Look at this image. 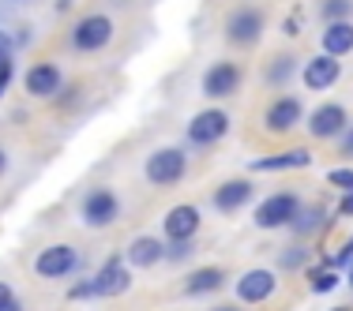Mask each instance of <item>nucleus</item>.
<instances>
[{
	"instance_id": "obj_19",
	"label": "nucleus",
	"mask_w": 353,
	"mask_h": 311,
	"mask_svg": "<svg viewBox=\"0 0 353 311\" xmlns=\"http://www.w3.org/2000/svg\"><path fill=\"white\" fill-rule=\"evenodd\" d=\"M225 285V274L218 270V266H203V270L188 274V281H184V289L192 292V297H203V292H218Z\"/></svg>"
},
{
	"instance_id": "obj_20",
	"label": "nucleus",
	"mask_w": 353,
	"mask_h": 311,
	"mask_svg": "<svg viewBox=\"0 0 353 311\" xmlns=\"http://www.w3.org/2000/svg\"><path fill=\"white\" fill-rule=\"evenodd\" d=\"M128 259L136 266H154V263H162V259H165V248L154 237H136V240H132V248H128Z\"/></svg>"
},
{
	"instance_id": "obj_10",
	"label": "nucleus",
	"mask_w": 353,
	"mask_h": 311,
	"mask_svg": "<svg viewBox=\"0 0 353 311\" xmlns=\"http://www.w3.org/2000/svg\"><path fill=\"white\" fill-rule=\"evenodd\" d=\"M274 274L271 270H248V274H241V281H237V297L245 300V304H263L267 297L274 292Z\"/></svg>"
},
{
	"instance_id": "obj_29",
	"label": "nucleus",
	"mask_w": 353,
	"mask_h": 311,
	"mask_svg": "<svg viewBox=\"0 0 353 311\" xmlns=\"http://www.w3.org/2000/svg\"><path fill=\"white\" fill-rule=\"evenodd\" d=\"M184 255H188V240H173V248H170V259H173V263H181Z\"/></svg>"
},
{
	"instance_id": "obj_6",
	"label": "nucleus",
	"mask_w": 353,
	"mask_h": 311,
	"mask_svg": "<svg viewBox=\"0 0 353 311\" xmlns=\"http://www.w3.org/2000/svg\"><path fill=\"white\" fill-rule=\"evenodd\" d=\"M259 34H263V15L256 8H245V12H233L230 23H225V38L233 45H256Z\"/></svg>"
},
{
	"instance_id": "obj_27",
	"label": "nucleus",
	"mask_w": 353,
	"mask_h": 311,
	"mask_svg": "<svg viewBox=\"0 0 353 311\" xmlns=\"http://www.w3.org/2000/svg\"><path fill=\"white\" fill-rule=\"evenodd\" d=\"M305 251H301V248H290V251H282V266H285V270H297V266H305Z\"/></svg>"
},
{
	"instance_id": "obj_35",
	"label": "nucleus",
	"mask_w": 353,
	"mask_h": 311,
	"mask_svg": "<svg viewBox=\"0 0 353 311\" xmlns=\"http://www.w3.org/2000/svg\"><path fill=\"white\" fill-rule=\"evenodd\" d=\"M4 165H8V158H4V150H0V173H4Z\"/></svg>"
},
{
	"instance_id": "obj_7",
	"label": "nucleus",
	"mask_w": 353,
	"mask_h": 311,
	"mask_svg": "<svg viewBox=\"0 0 353 311\" xmlns=\"http://www.w3.org/2000/svg\"><path fill=\"white\" fill-rule=\"evenodd\" d=\"M339 75H342L339 56L319 53V56H312V61L305 64V87L308 90H327V87H334V83H339Z\"/></svg>"
},
{
	"instance_id": "obj_31",
	"label": "nucleus",
	"mask_w": 353,
	"mask_h": 311,
	"mask_svg": "<svg viewBox=\"0 0 353 311\" xmlns=\"http://www.w3.org/2000/svg\"><path fill=\"white\" fill-rule=\"evenodd\" d=\"M12 300H15V297H12V289H8L4 281H0V308H4V304H12Z\"/></svg>"
},
{
	"instance_id": "obj_39",
	"label": "nucleus",
	"mask_w": 353,
	"mask_h": 311,
	"mask_svg": "<svg viewBox=\"0 0 353 311\" xmlns=\"http://www.w3.org/2000/svg\"><path fill=\"white\" fill-rule=\"evenodd\" d=\"M339 311H346V308H339Z\"/></svg>"
},
{
	"instance_id": "obj_17",
	"label": "nucleus",
	"mask_w": 353,
	"mask_h": 311,
	"mask_svg": "<svg viewBox=\"0 0 353 311\" xmlns=\"http://www.w3.org/2000/svg\"><path fill=\"white\" fill-rule=\"evenodd\" d=\"M323 49H327L331 56H346V53H353V23H350V19L327 23V30H323Z\"/></svg>"
},
{
	"instance_id": "obj_24",
	"label": "nucleus",
	"mask_w": 353,
	"mask_h": 311,
	"mask_svg": "<svg viewBox=\"0 0 353 311\" xmlns=\"http://www.w3.org/2000/svg\"><path fill=\"white\" fill-rule=\"evenodd\" d=\"M319 12H323V19L342 23V19H350V15H353V0H323Z\"/></svg>"
},
{
	"instance_id": "obj_8",
	"label": "nucleus",
	"mask_w": 353,
	"mask_h": 311,
	"mask_svg": "<svg viewBox=\"0 0 353 311\" xmlns=\"http://www.w3.org/2000/svg\"><path fill=\"white\" fill-rule=\"evenodd\" d=\"M237 87H241V68L230 61L214 64V68L203 75V94L207 98H230Z\"/></svg>"
},
{
	"instance_id": "obj_11",
	"label": "nucleus",
	"mask_w": 353,
	"mask_h": 311,
	"mask_svg": "<svg viewBox=\"0 0 353 311\" xmlns=\"http://www.w3.org/2000/svg\"><path fill=\"white\" fill-rule=\"evenodd\" d=\"M308 128H312L316 139H334L342 136V128H346V109L342 105H319L312 113V120H308Z\"/></svg>"
},
{
	"instance_id": "obj_5",
	"label": "nucleus",
	"mask_w": 353,
	"mask_h": 311,
	"mask_svg": "<svg viewBox=\"0 0 353 311\" xmlns=\"http://www.w3.org/2000/svg\"><path fill=\"white\" fill-rule=\"evenodd\" d=\"M75 266H79V251L68 248V244H53L34 259V270L41 277H68Z\"/></svg>"
},
{
	"instance_id": "obj_2",
	"label": "nucleus",
	"mask_w": 353,
	"mask_h": 311,
	"mask_svg": "<svg viewBox=\"0 0 353 311\" xmlns=\"http://www.w3.org/2000/svg\"><path fill=\"white\" fill-rule=\"evenodd\" d=\"M109 38H113L109 15H87V19H79L72 30V45L79 49V53H94V49L109 45Z\"/></svg>"
},
{
	"instance_id": "obj_18",
	"label": "nucleus",
	"mask_w": 353,
	"mask_h": 311,
	"mask_svg": "<svg viewBox=\"0 0 353 311\" xmlns=\"http://www.w3.org/2000/svg\"><path fill=\"white\" fill-rule=\"evenodd\" d=\"M252 199V184L248 180H225L222 188L214 191V206L218 210H237Z\"/></svg>"
},
{
	"instance_id": "obj_30",
	"label": "nucleus",
	"mask_w": 353,
	"mask_h": 311,
	"mask_svg": "<svg viewBox=\"0 0 353 311\" xmlns=\"http://www.w3.org/2000/svg\"><path fill=\"white\" fill-rule=\"evenodd\" d=\"M8 56H12V38L0 30V61H8Z\"/></svg>"
},
{
	"instance_id": "obj_12",
	"label": "nucleus",
	"mask_w": 353,
	"mask_h": 311,
	"mask_svg": "<svg viewBox=\"0 0 353 311\" xmlns=\"http://www.w3.org/2000/svg\"><path fill=\"white\" fill-rule=\"evenodd\" d=\"M23 83H27V90L34 98H53L57 90H61L64 79H61V68H57V64H34Z\"/></svg>"
},
{
	"instance_id": "obj_14",
	"label": "nucleus",
	"mask_w": 353,
	"mask_h": 311,
	"mask_svg": "<svg viewBox=\"0 0 353 311\" xmlns=\"http://www.w3.org/2000/svg\"><path fill=\"white\" fill-rule=\"evenodd\" d=\"M199 229V210L196 206H173L170 214H165V233H170V240H192Z\"/></svg>"
},
{
	"instance_id": "obj_26",
	"label": "nucleus",
	"mask_w": 353,
	"mask_h": 311,
	"mask_svg": "<svg viewBox=\"0 0 353 311\" xmlns=\"http://www.w3.org/2000/svg\"><path fill=\"white\" fill-rule=\"evenodd\" d=\"M68 297L72 300H90V297H98V289H94V281H75L68 289Z\"/></svg>"
},
{
	"instance_id": "obj_33",
	"label": "nucleus",
	"mask_w": 353,
	"mask_h": 311,
	"mask_svg": "<svg viewBox=\"0 0 353 311\" xmlns=\"http://www.w3.org/2000/svg\"><path fill=\"white\" fill-rule=\"evenodd\" d=\"M342 214H353V191H346V199H342Z\"/></svg>"
},
{
	"instance_id": "obj_9",
	"label": "nucleus",
	"mask_w": 353,
	"mask_h": 311,
	"mask_svg": "<svg viewBox=\"0 0 353 311\" xmlns=\"http://www.w3.org/2000/svg\"><path fill=\"white\" fill-rule=\"evenodd\" d=\"M94 289H98V297H121V292H128L132 289L128 266H124L121 259H109L102 270H98V277H94Z\"/></svg>"
},
{
	"instance_id": "obj_13",
	"label": "nucleus",
	"mask_w": 353,
	"mask_h": 311,
	"mask_svg": "<svg viewBox=\"0 0 353 311\" xmlns=\"http://www.w3.org/2000/svg\"><path fill=\"white\" fill-rule=\"evenodd\" d=\"M117 203L113 191H94V195H87V203H83V217H87V225H109L117 217Z\"/></svg>"
},
{
	"instance_id": "obj_32",
	"label": "nucleus",
	"mask_w": 353,
	"mask_h": 311,
	"mask_svg": "<svg viewBox=\"0 0 353 311\" xmlns=\"http://www.w3.org/2000/svg\"><path fill=\"white\" fill-rule=\"evenodd\" d=\"M301 30V23H297V15H290V23H285V34H297Z\"/></svg>"
},
{
	"instance_id": "obj_15",
	"label": "nucleus",
	"mask_w": 353,
	"mask_h": 311,
	"mask_svg": "<svg viewBox=\"0 0 353 311\" xmlns=\"http://www.w3.org/2000/svg\"><path fill=\"white\" fill-rule=\"evenodd\" d=\"M301 105L297 98H279L271 109H267V116H263V124H267V131H290L293 124L301 120Z\"/></svg>"
},
{
	"instance_id": "obj_3",
	"label": "nucleus",
	"mask_w": 353,
	"mask_h": 311,
	"mask_svg": "<svg viewBox=\"0 0 353 311\" xmlns=\"http://www.w3.org/2000/svg\"><path fill=\"white\" fill-rule=\"evenodd\" d=\"M225 131H230V116L222 109H203V113H196L188 120V139L196 147H211V142L225 139Z\"/></svg>"
},
{
	"instance_id": "obj_37",
	"label": "nucleus",
	"mask_w": 353,
	"mask_h": 311,
	"mask_svg": "<svg viewBox=\"0 0 353 311\" xmlns=\"http://www.w3.org/2000/svg\"><path fill=\"white\" fill-rule=\"evenodd\" d=\"M68 4H72V0H61V8H68Z\"/></svg>"
},
{
	"instance_id": "obj_23",
	"label": "nucleus",
	"mask_w": 353,
	"mask_h": 311,
	"mask_svg": "<svg viewBox=\"0 0 353 311\" xmlns=\"http://www.w3.org/2000/svg\"><path fill=\"white\" fill-rule=\"evenodd\" d=\"M308 281H312V292H334L339 289V274H334V266H327V263L308 274Z\"/></svg>"
},
{
	"instance_id": "obj_36",
	"label": "nucleus",
	"mask_w": 353,
	"mask_h": 311,
	"mask_svg": "<svg viewBox=\"0 0 353 311\" xmlns=\"http://www.w3.org/2000/svg\"><path fill=\"white\" fill-rule=\"evenodd\" d=\"M214 311H237V308H214Z\"/></svg>"
},
{
	"instance_id": "obj_16",
	"label": "nucleus",
	"mask_w": 353,
	"mask_h": 311,
	"mask_svg": "<svg viewBox=\"0 0 353 311\" xmlns=\"http://www.w3.org/2000/svg\"><path fill=\"white\" fill-rule=\"evenodd\" d=\"M312 162L308 150H285V154H271V158H256L252 169L256 173H282V169H301V165Z\"/></svg>"
},
{
	"instance_id": "obj_25",
	"label": "nucleus",
	"mask_w": 353,
	"mask_h": 311,
	"mask_svg": "<svg viewBox=\"0 0 353 311\" xmlns=\"http://www.w3.org/2000/svg\"><path fill=\"white\" fill-rule=\"evenodd\" d=\"M327 184H334V188H342V191H353V169H334V173H327Z\"/></svg>"
},
{
	"instance_id": "obj_38",
	"label": "nucleus",
	"mask_w": 353,
	"mask_h": 311,
	"mask_svg": "<svg viewBox=\"0 0 353 311\" xmlns=\"http://www.w3.org/2000/svg\"><path fill=\"white\" fill-rule=\"evenodd\" d=\"M350 281H353V270H350Z\"/></svg>"
},
{
	"instance_id": "obj_34",
	"label": "nucleus",
	"mask_w": 353,
	"mask_h": 311,
	"mask_svg": "<svg viewBox=\"0 0 353 311\" xmlns=\"http://www.w3.org/2000/svg\"><path fill=\"white\" fill-rule=\"evenodd\" d=\"M0 311H23V304H19V300H12V304H4Z\"/></svg>"
},
{
	"instance_id": "obj_4",
	"label": "nucleus",
	"mask_w": 353,
	"mask_h": 311,
	"mask_svg": "<svg viewBox=\"0 0 353 311\" xmlns=\"http://www.w3.org/2000/svg\"><path fill=\"white\" fill-rule=\"evenodd\" d=\"M184 154L176 147H165V150H154L147 158V180L150 184H176L184 176Z\"/></svg>"
},
{
	"instance_id": "obj_21",
	"label": "nucleus",
	"mask_w": 353,
	"mask_h": 311,
	"mask_svg": "<svg viewBox=\"0 0 353 311\" xmlns=\"http://www.w3.org/2000/svg\"><path fill=\"white\" fill-rule=\"evenodd\" d=\"M290 225H293V233H301V237H312V233H319L327 225V214H323V210H305V206H301L297 214H293Z\"/></svg>"
},
{
	"instance_id": "obj_1",
	"label": "nucleus",
	"mask_w": 353,
	"mask_h": 311,
	"mask_svg": "<svg viewBox=\"0 0 353 311\" xmlns=\"http://www.w3.org/2000/svg\"><path fill=\"white\" fill-rule=\"evenodd\" d=\"M301 210V199L293 191H279V195L263 199L256 206V225L259 229H282V225L293 222V214Z\"/></svg>"
},
{
	"instance_id": "obj_28",
	"label": "nucleus",
	"mask_w": 353,
	"mask_h": 311,
	"mask_svg": "<svg viewBox=\"0 0 353 311\" xmlns=\"http://www.w3.org/2000/svg\"><path fill=\"white\" fill-rule=\"evenodd\" d=\"M350 259H353V240H346V244H342V251H339V255L323 259V263H327V266H334V270H339V266H346V263H350Z\"/></svg>"
},
{
	"instance_id": "obj_22",
	"label": "nucleus",
	"mask_w": 353,
	"mask_h": 311,
	"mask_svg": "<svg viewBox=\"0 0 353 311\" xmlns=\"http://www.w3.org/2000/svg\"><path fill=\"white\" fill-rule=\"evenodd\" d=\"M293 72H297V61H293V56H274V61L267 64V83H271V87H282V83L293 79Z\"/></svg>"
}]
</instances>
